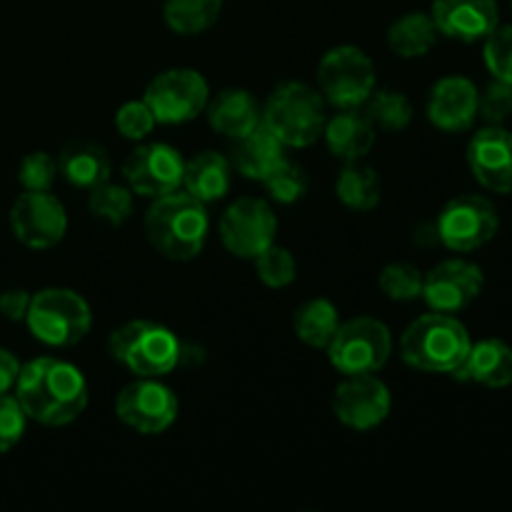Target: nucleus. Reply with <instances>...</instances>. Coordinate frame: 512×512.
Returning <instances> with one entry per match:
<instances>
[{"instance_id": "obj_34", "label": "nucleus", "mask_w": 512, "mask_h": 512, "mask_svg": "<svg viewBox=\"0 0 512 512\" xmlns=\"http://www.w3.org/2000/svg\"><path fill=\"white\" fill-rule=\"evenodd\" d=\"M253 263L260 283L268 285V288H288V285L298 278V263H295L293 253L275 243L270 245V248H265Z\"/></svg>"}, {"instance_id": "obj_14", "label": "nucleus", "mask_w": 512, "mask_h": 512, "mask_svg": "<svg viewBox=\"0 0 512 512\" xmlns=\"http://www.w3.org/2000/svg\"><path fill=\"white\" fill-rule=\"evenodd\" d=\"M185 160L173 145L145 143L123 160L125 185L140 198H160L183 188Z\"/></svg>"}, {"instance_id": "obj_5", "label": "nucleus", "mask_w": 512, "mask_h": 512, "mask_svg": "<svg viewBox=\"0 0 512 512\" xmlns=\"http://www.w3.org/2000/svg\"><path fill=\"white\" fill-rule=\"evenodd\" d=\"M108 353L135 378H165L180 363L178 335L153 320H128L108 338Z\"/></svg>"}, {"instance_id": "obj_16", "label": "nucleus", "mask_w": 512, "mask_h": 512, "mask_svg": "<svg viewBox=\"0 0 512 512\" xmlns=\"http://www.w3.org/2000/svg\"><path fill=\"white\" fill-rule=\"evenodd\" d=\"M483 285L485 275L478 265L463 258H448L425 273L420 298L435 313L458 315L478 300Z\"/></svg>"}, {"instance_id": "obj_33", "label": "nucleus", "mask_w": 512, "mask_h": 512, "mask_svg": "<svg viewBox=\"0 0 512 512\" xmlns=\"http://www.w3.org/2000/svg\"><path fill=\"white\" fill-rule=\"evenodd\" d=\"M423 280L425 275L415 268L413 263H390L385 265L383 273L378 278L380 293L395 303H410V300L423 295Z\"/></svg>"}, {"instance_id": "obj_1", "label": "nucleus", "mask_w": 512, "mask_h": 512, "mask_svg": "<svg viewBox=\"0 0 512 512\" xmlns=\"http://www.w3.org/2000/svg\"><path fill=\"white\" fill-rule=\"evenodd\" d=\"M15 398L28 420L48 428H63L88 408V383L73 363L60 358H35L20 365Z\"/></svg>"}, {"instance_id": "obj_4", "label": "nucleus", "mask_w": 512, "mask_h": 512, "mask_svg": "<svg viewBox=\"0 0 512 512\" xmlns=\"http://www.w3.org/2000/svg\"><path fill=\"white\" fill-rule=\"evenodd\" d=\"M328 103L318 88L303 80L275 85L263 103V125L285 148H308L323 138Z\"/></svg>"}, {"instance_id": "obj_8", "label": "nucleus", "mask_w": 512, "mask_h": 512, "mask_svg": "<svg viewBox=\"0 0 512 512\" xmlns=\"http://www.w3.org/2000/svg\"><path fill=\"white\" fill-rule=\"evenodd\" d=\"M375 83V63L358 45H338L320 58L318 90L333 108H363Z\"/></svg>"}, {"instance_id": "obj_11", "label": "nucleus", "mask_w": 512, "mask_h": 512, "mask_svg": "<svg viewBox=\"0 0 512 512\" xmlns=\"http://www.w3.org/2000/svg\"><path fill=\"white\" fill-rule=\"evenodd\" d=\"M218 233L230 255L240 260H255L275 243L278 215L273 213L268 200L238 198L220 215Z\"/></svg>"}, {"instance_id": "obj_32", "label": "nucleus", "mask_w": 512, "mask_h": 512, "mask_svg": "<svg viewBox=\"0 0 512 512\" xmlns=\"http://www.w3.org/2000/svg\"><path fill=\"white\" fill-rule=\"evenodd\" d=\"M265 190H268L270 198L280 205H295L308 195L310 190V178L305 173L303 165L293 163V160L285 158L268 178L263 180Z\"/></svg>"}, {"instance_id": "obj_7", "label": "nucleus", "mask_w": 512, "mask_h": 512, "mask_svg": "<svg viewBox=\"0 0 512 512\" xmlns=\"http://www.w3.org/2000/svg\"><path fill=\"white\" fill-rule=\"evenodd\" d=\"M325 353H328L330 365L343 378L345 375H373L388 365L393 355V335L383 320L358 315L340 323Z\"/></svg>"}, {"instance_id": "obj_3", "label": "nucleus", "mask_w": 512, "mask_h": 512, "mask_svg": "<svg viewBox=\"0 0 512 512\" xmlns=\"http://www.w3.org/2000/svg\"><path fill=\"white\" fill-rule=\"evenodd\" d=\"M468 328L455 315L425 313L400 335V358L420 373L455 375L470 353Z\"/></svg>"}, {"instance_id": "obj_6", "label": "nucleus", "mask_w": 512, "mask_h": 512, "mask_svg": "<svg viewBox=\"0 0 512 512\" xmlns=\"http://www.w3.org/2000/svg\"><path fill=\"white\" fill-rule=\"evenodd\" d=\"M30 335L50 348H73L93 328L88 300L70 288H43L30 298L25 315Z\"/></svg>"}, {"instance_id": "obj_40", "label": "nucleus", "mask_w": 512, "mask_h": 512, "mask_svg": "<svg viewBox=\"0 0 512 512\" xmlns=\"http://www.w3.org/2000/svg\"><path fill=\"white\" fill-rule=\"evenodd\" d=\"M30 298L33 295L23 288H10L0 293V315L10 323H23L25 315H28Z\"/></svg>"}, {"instance_id": "obj_12", "label": "nucleus", "mask_w": 512, "mask_h": 512, "mask_svg": "<svg viewBox=\"0 0 512 512\" xmlns=\"http://www.w3.org/2000/svg\"><path fill=\"white\" fill-rule=\"evenodd\" d=\"M180 400L158 378H138L115 398V415L138 435H160L178 420Z\"/></svg>"}, {"instance_id": "obj_37", "label": "nucleus", "mask_w": 512, "mask_h": 512, "mask_svg": "<svg viewBox=\"0 0 512 512\" xmlns=\"http://www.w3.org/2000/svg\"><path fill=\"white\" fill-rule=\"evenodd\" d=\"M115 128L123 138L128 140H143L153 133L155 128V115L148 108L145 100H128L118 108L115 113Z\"/></svg>"}, {"instance_id": "obj_30", "label": "nucleus", "mask_w": 512, "mask_h": 512, "mask_svg": "<svg viewBox=\"0 0 512 512\" xmlns=\"http://www.w3.org/2000/svg\"><path fill=\"white\" fill-rule=\"evenodd\" d=\"M363 110L373 120L375 130H385V133H403L413 123V103L403 90L375 88L365 100Z\"/></svg>"}, {"instance_id": "obj_20", "label": "nucleus", "mask_w": 512, "mask_h": 512, "mask_svg": "<svg viewBox=\"0 0 512 512\" xmlns=\"http://www.w3.org/2000/svg\"><path fill=\"white\" fill-rule=\"evenodd\" d=\"M323 138L333 158L353 163L373 150L378 133L363 108H338L333 118L325 120Z\"/></svg>"}, {"instance_id": "obj_17", "label": "nucleus", "mask_w": 512, "mask_h": 512, "mask_svg": "<svg viewBox=\"0 0 512 512\" xmlns=\"http://www.w3.org/2000/svg\"><path fill=\"white\" fill-rule=\"evenodd\" d=\"M468 168L490 193H512V133L503 125H485L468 143Z\"/></svg>"}, {"instance_id": "obj_9", "label": "nucleus", "mask_w": 512, "mask_h": 512, "mask_svg": "<svg viewBox=\"0 0 512 512\" xmlns=\"http://www.w3.org/2000/svg\"><path fill=\"white\" fill-rule=\"evenodd\" d=\"M143 100L153 110L155 123L180 125L190 123L205 113L210 100L208 80L193 68H170L155 75L145 88Z\"/></svg>"}, {"instance_id": "obj_13", "label": "nucleus", "mask_w": 512, "mask_h": 512, "mask_svg": "<svg viewBox=\"0 0 512 512\" xmlns=\"http://www.w3.org/2000/svg\"><path fill=\"white\" fill-rule=\"evenodd\" d=\"M8 223L15 240L33 250L55 248L68 233V213L50 190L45 193L23 190L10 208Z\"/></svg>"}, {"instance_id": "obj_29", "label": "nucleus", "mask_w": 512, "mask_h": 512, "mask_svg": "<svg viewBox=\"0 0 512 512\" xmlns=\"http://www.w3.org/2000/svg\"><path fill=\"white\" fill-rule=\"evenodd\" d=\"M223 13V0H165L163 18L173 33L200 35L213 28Z\"/></svg>"}, {"instance_id": "obj_25", "label": "nucleus", "mask_w": 512, "mask_h": 512, "mask_svg": "<svg viewBox=\"0 0 512 512\" xmlns=\"http://www.w3.org/2000/svg\"><path fill=\"white\" fill-rule=\"evenodd\" d=\"M233 185V163L215 150H203L185 160L183 190H188L200 203H218L230 193Z\"/></svg>"}, {"instance_id": "obj_21", "label": "nucleus", "mask_w": 512, "mask_h": 512, "mask_svg": "<svg viewBox=\"0 0 512 512\" xmlns=\"http://www.w3.org/2000/svg\"><path fill=\"white\" fill-rule=\"evenodd\" d=\"M208 123L223 138L238 140L263 123V105L250 90L225 88L208 100Z\"/></svg>"}, {"instance_id": "obj_26", "label": "nucleus", "mask_w": 512, "mask_h": 512, "mask_svg": "<svg viewBox=\"0 0 512 512\" xmlns=\"http://www.w3.org/2000/svg\"><path fill=\"white\" fill-rule=\"evenodd\" d=\"M335 195L345 208L355 210V213H370L378 208L380 198H383V180H380L378 170L365 165L363 160H353L340 170L338 180H335Z\"/></svg>"}, {"instance_id": "obj_35", "label": "nucleus", "mask_w": 512, "mask_h": 512, "mask_svg": "<svg viewBox=\"0 0 512 512\" xmlns=\"http://www.w3.org/2000/svg\"><path fill=\"white\" fill-rule=\"evenodd\" d=\"M58 175H60L58 158H53V155L45 153V150H33V153L25 155L18 165L20 188L30 190V193H45V190H53Z\"/></svg>"}, {"instance_id": "obj_22", "label": "nucleus", "mask_w": 512, "mask_h": 512, "mask_svg": "<svg viewBox=\"0 0 512 512\" xmlns=\"http://www.w3.org/2000/svg\"><path fill=\"white\" fill-rule=\"evenodd\" d=\"M58 168L60 175L80 190H93L95 185L110 180V173H113L108 150L88 138H75L65 143L58 155Z\"/></svg>"}, {"instance_id": "obj_23", "label": "nucleus", "mask_w": 512, "mask_h": 512, "mask_svg": "<svg viewBox=\"0 0 512 512\" xmlns=\"http://www.w3.org/2000/svg\"><path fill=\"white\" fill-rule=\"evenodd\" d=\"M455 378L470 380L483 388L500 390L512 383V348L505 340L488 338L470 345V353Z\"/></svg>"}, {"instance_id": "obj_31", "label": "nucleus", "mask_w": 512, "mask_h": 512, "mask_svg": "<svg viewBox=\"0 0 512 512\" xmlns=\"http://www.w3.org/2000/svg\"><path fill=\"white\" fill-rule=\"evenodd\" d=\"M88 210L93 218L120 228V225H125L130 218H133V210H135L133 190H130L128 185L105 180V183L95 185L93 190H88Z\"/></svg>"}, {"instance_id": "obj_10", "label": "nucleus", "mask_w": 512, "mask_h": 512, "mask_svg": "<svg viewBox=\"0 0 512 512\" xmlns=\"http://www.w3.org/2000/svg\"><path fill=\"white\" fill-rule=\"evenodd\" d=\"M500 228L498 208L485 195L465 193L445 203L435 220L438 240L453 253H473L495 238Z\"/></svg>"}, {"instance_id": "obj_19", "label": "nucleus", "mask_w": 512, "mask_h": 512, "mask_svg": "<svg viewBox=\"0 0 512 512\" xmlns=\"http://www.w3.org/2000/svg\"><path fill=\"white\" fill-rule=\"evenodd\" d=\"M430 15L440 35L463 43L485 40L500 25L495 0H433Z\"/></svg>"}, {"instance_id": "obj_41", "label": "nucleus", "mask_w": 512, "mask_h": 512, "mask_svg": "<svg viewBox=\"0 0 512 512\" xmlns=\"http://www.w3.org/2000/svg\"><path fill=\"white\" fill-rule=\"evenodd\" d=\"M20 375V360L8 348H0V395L13 393Z\"/></svg>"}, {"instance_id": "obj_27", "label": "nucleus", "mask_w": 512, "mask_h": 512, "mask_svg": "<svg viewBox=\"0 0 512 512\" xmlns=\"http://www.w3.org/2000/svg\"><path fill=\"white\" fill-rule=\"evenodd\" d=\"M438 25H435L433 15L420 13H405L395 20L388 28V48L393 50L398 58H423L438 43Z\"/></svg>"}, {"instance_id": "obj_28", "label": "nucleus", "mask_w": 512, "mask_h": 512, "mask_svg": "<svg viewBox=\"0 0 512 512\" xmlns=\"http://www.w3.org/2000/svg\"><path fill=\"white\" fill-rule=\"evenodd\" d=\"M340 313L335 308V303H330L328 298H313L305 300L298 310H295L293 318V330L298 335L300 343H305L308 348L325 350L328 343L333 340V335L340 328Z\"/></svg>"}, {"instance_id": "obj_2", "label": "nucleus", "mask_w": 512, "mask_h": 512, "mask_svg": "<svg viewBox=\"0 0 512 512\" xmlns=\"http://www.w3.org/2000/svg\"><path fill=\"white\" fill-rule=\"evenodd\" d=\"M145 238L155 253L175 263H188L203 253L210 233V215L205 203L178 188L153 198L143 218Z\"/></svg>"}, {"instance_id": "obj_38", "label": "nucleus", "mask_w": 512, "mask_h": 512, "mask_svg": "<svg viewBox=\"0 0 512 512\" xmlns=\"http://www.w3.org/2000/svg\"><path fill=\"white\" fill-rule=\"evenodd\" d=\"M28 415L20 408L18 398L10 393L0 395V455L10 453L23 440Z\"/></svg>"}, {"instance_id": "obj_36", "label": "nucleus", "mask_w": 512, "mask_h": 512, "mask_svg": "<svg viewBox=\"0 0 512 512\" xmlns=\"http://www.w3.org/2000/svg\"><path fill=\"white\" fill-rule=\"evenodd\" d=\"M483 43V60L493 78L512 85V23L498 25Z\"/></svg>"}, {"instance_id": "obj_18", "label": "nucleus", "mask_w": 512, "mask_h": 512, "mask_svg": "<svg viewBox=\"0 0 512 512\" xmlns=\"http://www.w3.org/2000/svg\"><path fill=\"white\" fill-rule=\"evenodd\" d=\"M478 93L473 80L445 75L430 88L428 118L445 133H463L478 118Z\"/></svg>"}, {"instance_id": "obj_24", "label": "nucleus", "mask_w": 512, "mask_h": 512, "mask_svg": "<svg viewBox=\"0 0 512 512\" xmlns=\"http://www.w3.org/2000/svg\"><path fill=\"white\" fill-rule=\"evenodd\" d=\"M283 160L285 145L263 123L255 130H250L248 135H243V138L233 140V158H230V163H233V168L243 178L263 183Z\"/></svg>"}, {"instance_id": "obj_15", "label": "nucleus", "mask_w": 512, "mask_h": 512, "mask_svg": "<svg viewBox=\"0 0 512 512\" xmlns=\"http://www.w3.org/2000/svg\"><path fill=\"white\" fill-rule=\"evenodd\" d=\"M393 398L378 373L345 375L343 383L333 393V413L345 428L368 433L388 420Z\"/></svg>"}, {"instance_id": "obj_39", "label": "nucleus", "mask_w": 512, "mask_h": 512, "mask_svg": "<svg viewBox=\"0 0 512 512\" xmlns=\"http://www.w3.org/2000/svg\"><path fill=\"white\" fill-rule=\"evenodd\" d=\"M478 115L488 125H503L512 115V85L493 80L483 93H478Z\"/></svg>"}]
</instances>
